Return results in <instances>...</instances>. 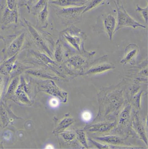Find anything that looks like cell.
Here are the masks:
<instances>
[{"label":"cell","instance_id":"277c9868","mask_svg":"<svg viewBox=\"0 0 148 149\" xmlns=\"http://www.w3.org/2000/svg\"><path fill=\"white\" fill-rule=\"evenodd\" d=\"M95 53V52H87L85 53L72 54L61 64L64 73L72 77L82 75L88 65V60Z\"/></svg>","mask_w":148,"mask_h":149},{"label":"cell","instance_id":"44dd1931","mask_svg":"<svg viewBox=\"0 0 148 149\" xmlns=\"http://www.w3.org/2000/svg\"><path fill=\"white\" fill-rule=\"evenodd\" d=\"M75 122V120L68 115H66L65 117L61 118L58 122L56 127L54 129L53 133L54 134H59L65 131L68 128Z\"/></svg>","mask_w":148,"mask_h":149},{"label":"cell","instance_id":"1f68e13d","mask_svg":"<svg viewBox=\"0 0 148 149\" xmlns=\"http://www.w3.org/2000/svg\"><path fill=\"white\" fill-rule=\"evenodd\" d=\"M6 6L11 10L18 8V0H6Z\"/></svg>","mask_w":148,"mask_h":149},{"label":"cell","instance_id":"7a4b0ae2","mask_svg":"<svg viewBox=\"0 0 148 149\" xmlns=\"http://www.w3.org/2000/svg\"><path fill=\"white\" fill-rule=\"evenodd\" d=\"M23 20V26L26 29L30 39L38 51L53 59L55 43L51 33L37 28L25 18Z\"/></svg>","mask_w":148,"mask_h":149},{"label":"cell","instance_id":"e575fe53","mask_svg":"<svg viewBox=\"0 0 148 149\" xmlns=\"http://www.w3.org/2000/svg\"><path fill=\"white\" fill-rule=\"evenodd\" d=\"M58 100L56 98H53L50 100V104L52 107H56L58 105Z\"/></svg>","mask_w":148,"mask_h":149},{"label":"cell","instance_id":"f35d334b","mask_svg":"<svg viewBox=\"0 0 148 149\" xmlns=\"http://www.w3.org/2000/svg\"><path fill=\"white\" fill-rule=\"evenodd\" d=\"M0 64H1V62H0Z\"/></svg>","mask_w":148,"mask_h":149},{"label":"cell","instance_id":"d590c367","mask_svg":"<svg viewBox=\"0 0 148 149\" xmlns=\"http://www.w3.org/2000/svg\"><path fill=\"white\" fill-rule=\"evenodd\" d=\"M2 75L0 74V98H1V92L2 88L3 87V77Z\"/></svg>","mask_w":148,"mask_h":149},{"label":"cell","instance_id":"4fadbf2b","mask_svg":"<svg viewBox=\"0 0 148 149\" xmlns=\"http://www.w3.org/2000/svg\"><path fill=\"white\" fill-rule=\"evenodd\" d=\"M140 52V48L137 45L131 44L126 47L124 57L120 61L122 64L125 65L127 63L133 64L135 63Z\"/></svg>","mask_w":148,"mask_h":149},{"label":"cell","instance_id":"9c48e42d","mask_svg":"<svg viewBox=\"0 0 148 149\" xmlns=\"http://www.w3.org/2000/svg\"><path fill=\"white\" fill-rule=\"evenodd\" d=\"M115 5L117 9V24L115 30V33L124 27H131L135 29L137 28L146 29L145 25L141 24L133 18L127 12L122 4L120 5L117 4L115 2Z\"/></svg>","mask_w":148,"mask_h":149},{"label":"cell","instance_id":"30bf717a","mask_svg":"<svg viewBox=\"0 0 148 149\" xmlns=\"http://www.w3.org/2000/svg\"><path fill=\"white\" fill-rule=\"evenodd\" d=\"M18 8L13 10L5 6L3 8L0 17V27L2 30L8 29L12 26L17 27L20 24Z\"/></svg>","mask_w":148,"mask_h":149},{"label":"cell","instance_id":"8992f818","mask_svg":"<svg viewBox=\"0 0 148 149\" xmlns=\"http://www.w3.org/2000/svg\"><path fill=\"white\" fill-rule=\"evenodd\" d=\"M86 5L65 8H57L56 14L62 23L70 26L80 23L82 20L83 11Z\"/></svg>","mask_w":148,"mask_h":149},{"label":"cell","instance_id":"52a82bcc","mask_svg":"<svg viewBox=\"0 0 148 149\" xmlns=\"http://www.w3.org/2000/svg\"><path fill=\"white\" fill-rule=\"evenodd\" d=\"M133 105L131 103H124L121 110L119 113L117 119V130L121 134L129 135L132 132V121L133 113Z\"/></svg>","mask_w":148,"mask_h":149},{"label":"cell","instance_id":"d4e9b609","mask_svg":"<svg viewBox=\"0 0 148 149\" xmlns=\"http://www.w3.org/2000/svg\"><path fill=\"white\" fill-rule=\"evenodd\" d=\"M48 3V0H38L36 3L31 8L29 13L36 16Z\"/></svg>","mask_w":148,"mask_h":149},{"label":"cell","instance_id":"7402d4cb","mask_svg":"<svg viewBox=\"0 0 148 149\" xmlns=\"http://www.w3.org/2000/svg\"><path fill=\"white\" fill-rule=\"evenodd\" d=\"M15 97L19 102L24 104H28L31 103L28 94L24 90L22 85L20 82L15 91Z\"/></svg>","mask_w":148,"mask_h":149},{"label":"cell","instance_id":"4dcf8cb0","mask_svg":"<svg viewBox=\"0 0 148 149\" xmlns=\"http://www.w3.org/2000/svg\"><path fill=\"white\" fill-rule=\"evenodd\" d=\"M38 0H19L18 6H24L28 9V12L31 8L36 3Z\"/></svg>","mask_w":148,"mask_h":149},{"label":"cell","instance_id":"d6986e66","mask_svg":"<svg viewBox=\"0 0 148 149\" xmlns=\"http://www.w3.org/2000/svg\"><path fill=\"white\" fill-rule=\"evenodd\" d=\"M49 4H47L44 8L36 16L37 18L36 26L38 29H45L47 28L48 25V17H49Z\"/></svg>","mask_w":148,"mask_h":149},{"label":"cell","instance_id":"2e32d148","mask_svg":"<svg viewBox=\"0 0 148 149\" xmlns=\"http://www.w3.org/2000/svg\"><path fill=\"white\" fill-rule=\"evenodd\" d=\"M25 73L30 75L33 76L35 77L45 80L50 79L52 80H59L60 79L58 76L54 75V73L47 71L46 70V69H30V68L26 70Z\"/></svg>","mask_w":148,"mask_h":149},{"label":"cell","instance_id":"ffe728a7","mask_svg":"<svg viewBox=\"0 0 148 149\" xmlns=\"http://www.w3.org/2000/svg\"><path fill=\"white\" fill-rule=\"evenodd\" d=\"M17 55L18 54H16L8 59L3 61V62L0 65V74L3 76L10 75L16 61Z\"/></svg>","mask_w":148,"mask_h":149},{"label":"cell","instance_id":"74e56055","mask_svg":"<svg viewBox=\"0 0 148 149\" xmlns=\"http://www.w3.org/2000/svg\"><path fill=\"white\" fill-rule=\"evenodd\" d=\"M120 0H116V3H117V4H118V5H119V4H120Z\"/></svg>","mask_w":148,"mask_h":149},{"label":"cell","instance_id":"d6a6232c","mask_svg":"<svg viewBox=\"0 0 148 149\" xmlns=\"http://www.w3.org/2000/svg\"><path fill=\"white\" fill-rule=\"evenodd\" d=\"M89 141H90L94 146H96L98 149H110V146L108 144H103L97 142L96 141L92 140V139L89 138Z\"/></svg>","mask_w":148,"mask_h":149},{"label":"cell","instance_id":"5b68a950","mask_svg":"<svg viewBox=\"0 0 148 149\" xmlns=\"http://www.w3.org/2000/svg\"><path fill=\"white\" fill-rule=\"evenodd\" d=\"M27 34V31H21L5 37L4 48L2 51L3 61L19 54L24 45Z\"/></svg>","mask_w":148,"mask_h":149},{"label":"cell","instance_id":"e0dca14e","mask_svg":"<svg viewBox=\"0 0 148 149\" xmlns=\"http://www.w3.org/2000/svg\"><path fill=\"white\" fill-rule=\"evenodd\" d=\"M117 22L115 17L112 15H108L104 20V25L106 32L110 40L112 41L115 33Z\"/></svg>","mask_w":148,"mask_h":149},{"label":"cell","instance_id":"8d00e7d4","mask_svg":"<svg viewBox=\"0 0 148 149\" xmlns=\"http://www.w3.org/2000/svg\"><path fill=\"white\" fill-rule=\"evenodd\" d=\"M0 29H1V27H0ZM4 39H5V37L0 34V40H3V41L4 40Z\"/></svg>","mask_w":148,"mask_h":149},{"label":"cell","instance_id":"6da1fadb","mask_svg":"<svg viewBox=\"0 0 148 149\" xmlns=\"http://www.w3.org/2000/svg\"><path fill=\"white\" fill-rule=\"evenodd\" d=\"M126 83L123 80L116 86L109 87L101 91L98 95L99 110L98 120H117L124 103V92Z\"/></svg>","mask_w":148,"mask_h":149},{"label":"cell","instance_id":"3957f363","mask_svg":"<svg viewBox=\"0 0 148 149\" xmlns=\"http://www.w3.org/2000/svg\"><path fill=\"white\" fill-rule=\"evenodd\" d=\"M87 38V34L84 32L75 25H71L60 32L59 39L69 53L83 54L88 52L84 49Z\"/></svg>","mask_w":148,"mask_h":149},{"label":"cell","instance_id":"cb8c5ba5","mask_svg":"<svg viewBox=\"0 0 148 149\" xmlns=\"http://www.w3.org/2000/svg\"><path fill=\"white\" fill-rule=\"evenodd\" d=\"M63 140L68 144H71L72 146L77 145V139H76V133L71 131H64L58 134Z\"/></svg>","mask_w":148,"mask_h":149},{"label":"cell","instance_id":"484cf974","mask_svg":"<svg viewBox=\"0 0 148 149\" xmlns=\"http://www.w3.org/2000/svg\"><path fill=\"white\" fill-rule=\"evenodd\" d=\"M76 139L79 143H81L85 148H89L86 133L84 130L77 129L76 130Z\"/></svg>","mask_w":148,"mask_h":149},{"label":"cell","instance_id":"ba28073f","mask_svg":"<svg viewBox=\"0 0 148 149\" xmlns=\"http://www.w3.org/2000/svg\"><path fill=\"white\" fill-rule=\"evenodd\" d=\"M39 91H43L66 103L67 101L68 93L57 86L52 80L47 79L37 83Z\"/></svg>","mask_w":148,"mask_h":149},{"label":"cell","instance_id":"7c38bea8","mask_svg":"<svg viewBox=\"0 0 148 149\" xmlns=\"http://www.w3.org/2000/svg\"><path fill=\"white\" fill-rule=\"evenodd\" d=\"M117 124V120L112 122H98L93 124L87 125L83 130L85 132L89 133L104 134L109 133L115 128Z\"/></svg>","mask_w":148,"mask_h":149},{"label":"cell","instance_id":"83f0119b","mask_svg":"<svg viewBox=\"0 0 148 149\" xmlns=\"http://www.w3.org/2000/svg\"><path fill=\"white\" fill-rule=\"evenodd\" d=\"M104 1V0H88L87 3L85 4L86 8L83 10V14L97 8Z\"/></svg>","mask_w":148,"mask_h":149},{"label":"cell","instance_id":"f546056e","mask_svg":"<svg viewBox=\"0 0 148 149\" xmlns=\"http://www.w3.org/2000/svg\"><path fill=\"white\" fill-rule=\"evenodd\" d=\"M142 93V91H141L137 94H135L133 97L131 104L136 109H140L141 97Z\"/></svg>","mask_w":148,"mask_h":149},{"label":"cell","instance_id":"836d02e7","mask_svg":"<svg viewBox=\"0 0 148 149\" xmlns=\"http://www.w3.org/2000/svg\"><path fill=\"white\" fill-rule=\"evenodd\" d=\"M82 118L85 121H89L91 119L92 114L89 111H84L82 113Z\"/></svg>","mask_w":148,"mask_h":149},{"label":"cell","instance_id":"4316f807","mask_svg":"<svg viewBox=\"0 0 148 149\" xmlns=\"http://www.w3.org/2000/svg\"><path fill=\"white\" fill-rule=\"evenodd\" d=\"M20 82V78L18 77H14L11 81L10 84L9 86L7 92V97H12L15 95V91L18 86Z\"/></svg>","mask_w":148,"mask_h":149},{"label":"cell","instance_id":"9a60e30c","mask_svg":"<svg viewBox=\"0 0 148 149\" xmlns=\"http://www.w3.org/2000/svg\"><path fill=\"white\" fill-rule=\"evenodd\" d=\"M88 0H48V4L56 8H65L85 5Z\"/></svg>","mask_w":148,"mask_h":149},{"label":"cell","instance_id":"ac0fdd59","mask_svg":"<svg viewBox=\"0 0 148 149\" xmlns=\"http://www.w3.org/2000/svg\"><path fill=\"white\" fill-rule=\"evenodd\" d=\"M93 139L106 144L115 145V146L123 145L126 143V138H124L119 136L108 135L103 136L93 137Z\"/></svg>","mask_w":148,"mask_h":149},{"label":"cell","instance_id":"f1b7e54d","mask_svg":"<svg viewBox=\"0 0 148 149\" xmlns=\"http://www.w3.org/2000/svg\"><path fill=\"white\" fill-rule=\"evenodd\" d=\"M148 5H147L145 8H141L139 5H136V8L135 10L139 12L142 18L144 19V21L146 22V24H148Z\"/></svg>","mask_w":148,"mask_h":149},{"label":"cell","instance_id":"603a6c76","mask_svg":"<svg viewBox=\"0 0 148 149\" xmlns=\"http://www.w3.org/2000/svg\"><path fill=\"white\" fill-rule=\"evenodd\" d=\"M65 49L63 47L59 39L55 43V47L54 51V58L57 62L61 63L63 61V58L65 55Z\"/></svg>","mask_w":148,"mask_h":149},{"label":"cell","instance_id":"5bb4252c","mask_svg":"<svg viewBox=\"0 0 148 149\" xmlns=\"http://www.w3.org/2000/svg\"><path fill=\"white\" fill-rule=\"evenodd\" d=\"M132 129L134 130L135 133L140 136V139L148 146V139L147 132H146L145 127L142 124L140 119L138 113H134L132 124Z\"/></svg>","mask_w":148,"mask_h":149},{"label":"cell","instance_id":"8fae6325","mask_svg":"<svg viewBox=\"0 0 148 149\" xmlns=\"http://www.w3.org/2000/svg\"><path fill=\"white\" fill-rule=\"evenodd\" d=\"M114 64L106 59V56H103L88 64L83 75H92L101 74L110 70L114 69Z\"/></svg>","mask_w":148,"mask_h":149}]
</instances>
